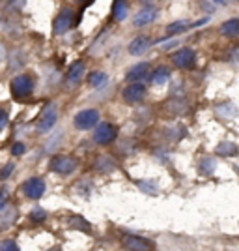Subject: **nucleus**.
<instances>
[{"label":"nucleus","instance_id":"bb28decb","mask_svg":"<svg viewBox=\"0 0 239 251\" xmlns=\"http://www.w3.org/2000/svg\"><path fill=\"white\" fill-rule=\"evenodd\" d=\"M45 218H47V212H45L43 208H34V210L30 212V220H32V221H36V223H40V221H43Z\"/></svg>","mask_w":239,"mask_h":251},{"label":"nucleus","instance_id":"473e14b6","mask_svg":"<svg viewBox=\"0 0 239 251\" xmlns=\"http://www.w3.org/2000/svg\"><path fill=\"white\" fill-rule=\"evenodd\" d=\"M11 171H13V163H8L6 167L0 171V178H2V180H6V178L11 175Z\"/></svg>","mask_w":239,"mask_h":251},{"label":"nucleus","instance_id":"cd10ccee","mask_svg":"<svg viewBox=\"0 0 239 251\" xmlns=\"http://www.w3.org/2000/svg\"><path fill=\"white\" fill-rule=\"evenodd\" d=\"M58 143H62V133H56V135L51 137V141L47 143V150H56Z\"/></svg>","mask_w":239,"mask_h":251},{"label":"nucleus","instance_id":"6e6552de","mask_svg":"<svg viewBox=\"0 0 239 251\" xmlns=\"http://www.w3.org/2000/svg\"><path fill=\"white\" fill-rule=\"evenodd\" d=\"M195 60H196V56H195L193 49H179L172 54V62L179 70H191L195 66Z\"/></svg>","mask_w":239,"mask_h":251},{"label":"nucleus","instance_id":"39448f33","mask_svg":"<svg viewBox=\"0 0 239 251\" xmlns=\"http://www.w3.org/2000/svg\"><path fill=\"white\" fill-rule=\"evenodd\" d=\"M116 137H118V129L109 122H101L94 131V141L97 145H110Z\"/></svg>","mask_w":239,"mask_h":251},{"label":"nucleus","instance_id":"6ab92c4d","mask_svg":"<svg viewBox=\"0 0 239 251\" xmlns=\"http://www.w3.org/2000/svg\"><path fill=\"white\" fill-rule=\"evenodd\" d=\"M107 81H109V75L105 72H92L88 75V84L94 86V88H99V86L107 84Z\"/></svg>","mask_w":239,"mask_h":251},{"label":"nucleus","instance_id":"0eeeda50","mask_svg":"<svg viewBox=\"0 0 239 251\" xmlns=\"http://www.w3.org/2000/svg\"><path fill=\"white\" fill-rule=\"evenodd\" d=\"M45 182L42 178H28L24 184H22V193L28 197V199H42L43 193H45Z\"/></svg>","mask_w":239,"mask_h":251},{"label":"nucleus","instance_id":"393cba45","mask_svg":"<svg viewBox=\"0 0 239 251\" xmlns=\"http://www.w3.org/2000/svg\"><path fill=\"white\" fill-rule=\"evenodd\" d=\"M69 225H71L73 229H81V230H92V225L88 223V221L81 218V216H75V218H69Z\"/></svg>","mask_w":239,"mask_h":251},{"label":"nucleus","instance_id":"a211bd4d","mask_svg":"<svg viewBox=\"0 0 239 251\" xmlns=\"http://www.w3.org/2000/svg\"><path fill=\"white\" fill-rule=\"evenodd\" d=\"M220 32L228 38H238L239 36V19H228L220 25Z\"/></svg>","mask_w":239,"mask_h":251},{"label":"nucleus","instance_id":"4c0bfd02","mask_svg":"<svg viewBox=\"0 0 239 251\" xmlns=\"http://www.w3.org/2000/svg\"><path fill=\"white\" fill-rule=\"evenodd\" d=\"M238 2H239V0H238Z\"/></svg>","mask_w":239,"mask_h":251},{"label":"nucleus","instance_id":"2eb2a0df","mask_svg":"<svg viewBox=\"0 0 239 251\" xmlns=\"http://www.w3.org/2000/svg\"><path fill=\"white\" fill-rule=\"evenodd\" d=\"M94 167L99 171V173H112L116 169V163L114 159L110 156H105V154H101V156H97V159H95Z\"/></svg>","mask_w":239,"mask_h":251},{"label":"nucleus","instance_id":"7c9ffc66","mask_svg":"<svg viewBox=\"0 0 239 251\" xmlns=\"http://www.w3.org/2000/svg\"><path fill=\"white\" fill-rule=\"evenodd\" d=\"M19 56H21V52H19V51H17V54L13 52V56H11L10 70H13V68H21V66H22V62H21V58H19Z\"/></svg>","mask_w":239,"mask_h":251},{"label":"nucleus","instance_id":"f257e3e1","mask_svg":"<svg viewBox=\"0 0 239 251\" xmlns=\"http://www.w3.org/2000/svg\"><path fill=\"white\" fill-rule=\"evenodd\" d=\"M97 122H99V113L95 109H84V111L73 116V126L77 129H83V131L95 127Z\"/></svg>","mask_w":239,"mask_h":251},{"label":"nucleus","instance_id":"9d476101","mask_svg":"<svg viewBox=\"0 0 239 251\" xmlns=\"http://www.w3.org/2000/svg\"><path fill=\"white\" fill-rule=\"evenodd\" d=\"M124 248L127 250H136V251H146V250H152L153 244L150 240H144L140 236H133V234H125L124 236Z\"/></svg>","mask_w":239,"mask_h":251},{"label":"nucleus","instance_id":"e433bc0d","mask_svg":"<svg viewBox=\"0 0 239 251\" xmlns=\"http://www.w3.org/2000/svg\"><path fill=\"white\" fill-rule=\"evenodd\" d=\"M215 2H217V4H224V0H215Z\"/></svg>","mask_w":239,"mask_h":251},{"label":"nucleus","instance_id":"dca6fc26","mask_svg":"<svg viewBox=\"0 0 239 251\" xmlns=\"http://www.w3.org/2000/svg\"><path fill=\"white\" fill-rule=\"evenodd\" d=\"M168 79H170V70H168V68H165V66H161V68L153 70V72H152V75H150V81H152V84H155V86L165 84Z\"/></svg>","mask_w":239,"mask_h":251},{"label":"nucleus","instance_id":"2f4dec72","mask_svg":"<svg viewBox=\"0 0 239 251\" xmlns=\"http://www.w3.org/2000/svg\"><path fill=\"white\" fill-rule=\"evenodd\" d=\"M6 202H8V191L2 188L0 189V212L6 208Z\"/></svg>","mask_w":239,"mask_h":251},{"label":"nucleus","instance_id":"20e7f679","mask_svg":"<svg viewBox=\"0 0 239 251\" xmlns=\"http://www.w3.org/2000/svg\"><path fill=\"white\" fill-rule=\"evenodd\" d=\"M73 23H75V13H73V10L71 8H62L60 13H58V17L54 19L52 32L56 36H62V34H65V32L71 28Z\"/></svg>","mask_w":239,"mask_h":251},{"label":"nucleus","instance_id":"c756f323","mask_svg":"<svg viewBox=\"0 0 239 251\" xmlns=\"http://www.w3.org/2000/svg\"><path fill=\"white\" fill-rule=\"evenodd\" d=\"M24 152H26V147H24L22 143H15V145L11 147V154H13V156H22Z\"/></svg>","mask_w":239,"mask_h":251},{"label":"nucleus","instance_id":"a878e982","mask_svg":"<svg viewBox=\"0 0 239 251\" xmlns=\"http://www.w3.org/2000/svg\"><path fill=\"white\" fill-rule=\"evenodd\" d=\"M136 186L142 189L144 193H148V195H157V191H159L155 182H150V180H138Z\"/></svg>","mask_w":239,"mask_h":251},{"label":"nucleus","instance_id":"f03ea898","mask_svg":"<svg viewBox=\"0 0 239 251\" xmlns=\"http://www.w3.org/2000/svg\"><path fill=\"white\" fill-rule=\"evenodd\" d=\"M11 94L15 98H26L34 90V79L30 75H17L11 79Z\"/></svg>","mask_w":239,"mask_h":251},{"label":"nucleus","instance_id":"f8f14e48","mask_svg":"<svg viewBox=\"0 0 239 251\" xmlns=\"http://www.w3.org/2000/svg\"><path fill=\"white\" fill-rule=\"evenodd\" d=\"M155 17H157V10L152 8V6H148V8H142V10L133 17V25H135V26H146V25L153 23Z\"/></svg>","mask_w":239,"mask_h":251},{"label":"nucleus","instance_id":"c9c22d12","mask_svg":"<svg viewBox=\"0 0 239 251\" xmlns=\"http://www.w3.org/2000/svg\"><path fill=\"white\" fill-rule=\"evenodd\" d=\"M4 58H6V49H4V45L0 43V62H4Z\"/></svg>","mask_w":239,"mask_h":251},{"label":"nucleus","instance_id":"423d86ee","mask_svg":"<svg viewBox=\"0 0 239 251\" xmlns=\"http://www.w3.org/2000/svg\"><path fill=\"white\" fill-rule=\"evenodd\" d=\"M52 173H58V175H69L77 169V161L73 157L67 156H54L49 163Z\"/></svg>","mask_w":239,"mask_h":251},{"label":"nucleus","instance_id":"b1692460","mask_svg":"<svg viewBox=\"0 0 239 251\" xmlns=\"http://www.w3.org/2000/svg\"><path fill=\"white\" fill-rule=\"evenodd\" d=\"M217 115L224 116V118H232V116L238 115V107L234 103H222L217 107Z\"/></svg>","mask_w":239,"mask_h":251},{"label":"nucleus","instance_id":"f3484780","mask_svg":"<svg viewBox=\"0 0 239 251\" xmlns=\"http://www.w3.org/2000/svg\"><path fill=\"white\" fill-rule=\"evenodd\" d=\"M127 2L125 0H114V4H112V19L118 23H122L127 19Z\"/></svg>","mask_w":239,"mask_h":251},{"label":"nucleus","instance_id":"ddd939ff","mask_svg":"<svg viewBox=\"0 0 239 251\" xmlns=\"http://www.w3.org/2000/svg\"><path fill=\"white\" fill-rule=\"evenodd\" d=\"M150 45H152V42L146 36H136L135 40L129 43L127 51H129V54H133V56H140V54H144L150 49Z\"/></svg>","mask_w":239,"mask_h":251},{"label":"nucleus","instance_id":"72a5a7b5","mask_svg":"<svg viewBox=\"0 0 239 251\" xmlns=\"http://www.w3.org/2000/svg\"><path fill=\"white\" fill-rule=\"evenodd\" d=\"M6 126H8V115L4 111H0V131H4Z\"/></svg>","mask_w":239,"mask_h":251},{"label":"nucleus","instance_id":"412c9836","mask_svg":"<svg viewBox=\"0 0 239 251\" xmlns=\"http://www.w3.org/2000/svg\"><path fill=\"white\" fill-rule=\"evenodd\" d=\"M75 191L81 195V197H84V199H88L90 195H92V180H88V178H83L77 186H75Z\"/></svg>","mask_w":239,"mask_h":251},{"label":"nucleus","instance_id":"5701e85b","mask_svg":"<svg viewBox=\"0 0 239 251\" xmlns=\"http://www.w3.org/2000/svg\"><path fill=\"white\" fill-rule=\"evenodd\" d=\"M189 28L187 21H174L170 23L167 26V36H176V34H181V32H185Z\"/></svg>","mask_w":239,"mask_h":251},{"label":"nucleus","instance_id":"9b49d317","mask_svg":"<svg viewBox=\"0 0 239 251\" xmlns=\"http://www.w3.org/2000/svg\"><path fill=\"white\" fill-rule=\"evenodd\" d=\"M84 72H86V68H84L83 62H75L69 68V72L65 75V83H67V88H73V86H77V84L81 83V79L84 77Z\"/></svg>","mask_w":239,"mask_h":251},{"label":"nucleus","instance_id":"c85d7f7f","mask_svg":"<svg viewBox=\"0 0 239 251\" xmlns=\"http://www.w3.org/2000/svg\"><path fill=\"white\" fill-rule=\"evenodd\" d=\"M0 250L15 251V250H19V246L15 244V240H4V242H0Z\"/></svg>","mask_w":239,"mask_h":251},{"label":"nucleus","instance_id":"4468645a","mask_svg":"<svg viewBox=\"0 0 239 251\" xmlns=\"http://www.w3.org/2000/svg\"><path fill=\"white\" fill-rule=\"evenodd\" d=\"M148 72H150V64L148 62H140L133 66L127 75H125V79L129 81V83H136V81H142L144 77H148Z\"/></svg>","mask_w":239,"mask_h":251},{"label":"nucleus","instance_id":"f704fd0d","mask_svg":"<svg viewBox=\"0 0 239 251\" xmlns=\"http://www.w3.org/2000/svg\"><path fill=\"white\" fill-rule=\"evenodd\" d=\"M75 2H77V4H79V6H81V8H88V6H92V4H94L95 0H75Z\"/></svg>","mask_w":239,"mask_h":251},{"label":"nucleus","instance_id":"1a4fd4ad","mask_svg":"<svg viewBox=\"0 0 239 251\" xmlns=\"http://www.w3.org/2000/svg\"><path fill=\"white\" fill-rule=\"evenodd\" d=\"M146 98V86L142 83H131L129 86H125L124 88V100L127 103L135 105L138 101H142Z\"/></svg>","mask_w":239,"mask_h":251},{"label":"nucleus","instance_id":"aec40b11","mask_svg":"<svg viewBox=\"0 0 239 251\" xmlns=\"http://www.w3.org/2000/svg\"><path fill=\"white\" fill-rule=\"evenodd\" d=\"M215 152H217V156H236V154H238V147H236L234 143L224 141V143L217 145Z\"/></svg>","mask_w":239,"mask_h":251},{"label":"nucleus","instance_id":"7ed1b4c3","mask_svg":"<svg viewBox=\"0 0 239 251\" xmlns=\"http://www.w3.org/2000/svg\"><path fill=\"white\" fill-rule=\"evenodd\" d=\"M56 122H58V109H56L54 103H49L43 109L42 116L38 120V131L40 133H47V131H51L52 127L56 126Z\"/></svg>","mask_w":239,"mask_h":251},{"label":"nucleus","instance_id":"4be33fe9","mask_svg":"<svg viewBox=\"0 0 239 251\" xmlns=\"http://www.w3.org/2000/svg\"><path fill=\"white\" fill-rule=\"evenodd\" d=\"M215 167H217V161H215L213 157H204V159L200 161V173H202L204 176H209V175H213Z\"/></svg>","mask_w":239,"mask_h":251}]
</instances>
